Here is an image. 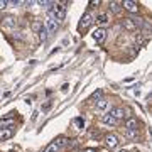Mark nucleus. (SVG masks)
Listing matches in <instances>:
<instances>
[{"mask_svg": "<svg viewBox=\"0 0 152 152\" xmlns=\"http://www.w3.org/2000/svg\"><path fill=\"white\" fill-rule=\"evenodd\" d=\"M66 2H63V4H53V7L49 9V17L51 19H54L56 22H61L64 20L66 17Z\"/></svg>", "mask_w": 152, "mask_h": 152, "instance_id": "nucleus-1", "label": "nucleus"}, {"mask_svg": "<svg viewBox=\"0 0 152 152\" xmlns=\"http://www.w3.org/2000/svg\"><path fill=\"white\" fill-rule=\"evenodd\" d=\"M91 22H93V15L90 14V12H86V14L81 17V22H80L78 29H80V31H85V29H88L90 26H91Z\"/></svg>", "mask_w": 152, "mask_h": 152, "instance_id": "nucleus-2", "label": "nucleus"}, {"mask_svg": "<svg viewBox=\"0 0 152 152\" xmlns=\"http://www.w3.org/2000/svg\"><path fill=\"white\" fill-rule=\"evenodd\" d=\"M122 27L125 29V31H129V32H134V31H137V24H135V20L134 19H124L122 20Z\"/></svg>", "mask_w": 152, "mask_h": 152, "instance_id": "nucleus-3", "label": "nucleus"}, {"mask_svg": "<svg viewBox=\"0 0 152 152\" xmlns=\"http://www.w3.org/2000/svg\"><path fill=\"white\" fill-rule=\"evenodd\" d=\"M122 7H124L127 12H130V14H135V12L139 10V5H137L135 2H130V0H125V2H122Z\"/></svg>", "mask_w": 152, "mask_h": 152, "instance_id": "nucleus-4", "label": "nucleus"}, {"mask_svg": "<svg viewBox=\"0 0 152 152\" xmlns=\"http://www.w3.org/2000/svg\"><path fill=\"white\" fill-rule=\"evenodd\" d=\"M105 37H107V31H105V29H102V27L96 29V31L93 32V39H95L96 42H103Z\"/></svg>", "mask_w": 152, "mask_h": 152, "instance_id": "nucleus-5", "label": "nucleus"}, {"mask_svg": "<svg viewBox=\"0 0 152 152\" xmlns=\"http://www.w3.org/2000/svg\"><path fill=\"white\" fill-rule=\"evenodd\" d=\"M105 144H107L110 149H113V147L118 145V139H117L113 134H108V135H105Z\"/></svg>", "mask_w": 152, "mask_h": 152, "instance_id": "nucleus-6", "label": "nucleus"}, {"mask_svg": "<svg viewBox=\"0 0 152 152\" xmlns=\"http://www.w3.org/2000/svg\"><path fill=\"white\" fill-rule=\"evenodd\" d=\"M46 31H48V34L49 32H54L56 29H58V22L54 20V19H51V17H48V20H46Z\"/></svg>", "mask_w": 152, "mask_h": 152, "instance_id": "nucleus-7", "label": "nucleus"}, {"mask_svg": "<svg viewBox=\"0 0 152 152\" xmlns=\"http://www.w3.org/2000/svg\"><path fill=\"white\" fill-rule=\"evenodd\" d=\"M108 113L112 115V117H113L115 120H120V118H124V117H125L124 108H120V107H117V108H113V110H110Z\"/></svg>", "mask_w": 152, "mask_h": 152, "instance_id": "nucleus-8", "label": "nucleus"}, {"mask_svg": "<svg viewBox=\"0 0 152 152\" xmlns=\"http://www.w3.org/2000/svg\"><path fill=\"white\" fill-rule=\"evenodd\" d=\"M14 135V130L12 129H0V140H7Z\"/></svg>", "mask_w": 152, "mask_h": 152, "instance_id": "nucleus-9", "label": "nucleus"}, {"mask_svg": "<svg viewBox=\"0 0 152 152\" xmlns=\"http://www.w3.org/2000/svg\"><path fill=\"white\" fill-rule=\"evenodd\" d=\"M53 144H54L58 149H59V147H66L68 145V139H66L64 135H59V137H56V140L53 142Z\"/></svg>", "mask_w": 152, "mask_h": 152, "instance_id": "nucleus-10", "label": "nucleus"}, {"mask_svg": "<svg viewBox=\"0 0 152 152\" xmlns=\"http://www.w3.org/2000/svg\"><path fill=\"white\" fill-rule=\"evenodd\" d=\"M125 129H127V130L137 129V118H134V117H129V118L125 120Z\"/></svg>", "mask_w": 152, "mask_h": 152, "instance_id": "nucleus-11", "label": "nucleus"}, {"mask_svg": "<svg viewBox=\"0 0 152 152\" xmlns=\"http://www.w3.org/2000/svg\"><path fill=\"white\" fill-rule=\"evenodd\" d=\"M102 122H103L105 125H117V122H118V120H115L110 113H105L103 117H102Z\"/></svg>", "mask_w": 152, "mask_h": 152, "instance_id": "nucleus-12", "label": "nucleus"}, {"mask_svg": "<svg viewBox=\"0 0 152 152\" xmlns=\"http://www.w3.org/2000/svg\"><path fill=\"white\" fill-rule=\"evenodd\" d=\"M108 107V100L107 98H100V100H96V108L98 110H105Z\"/></svg>", "mask_w": 152, "mask_h": 152, "instance_id": "nucleus-13", "label": "nucleus"}, {"mask_svg": "<svg viewBox=\"0 0 152 152\" xmlns=\"http://www.w3.org/2000/svg\"><path fill=\"white\" fill-rule=\"evenodd\" d=\"M110 9H112L113 14H120V10H122V4H120V2H110Z\"/></svg>", "mask_w": 152, "mask_h": 152, "instance_id": "nucleus-14", "label": "nucleus"}, {"mask_svg": "<svg viewBox=\"0 0 152 152\" xmlns=\"http://www.w3.org/2000/svg\"><path fill=\"white\" fill-rule=\"evenodd\" d=\"M4 24H5L7 27H15L17 26V22H15L14 17H5V19H4Z\"/></svg>", "mask_w": 152, "mask_h": 152, "instance_id": "nucleus-15", "label": "nucleus"}, {"mask_svg": "<svg viewBox=\"0 0 152 152\" xmlns=\"http://www.w3.org/2000/svg\"><path fill=\"white\" fill-rule=\"evenodd\" d=\"M48 31H46V27H42L41 29V31H39V39H41V41H42V42H46V41H48Z\"/></svg>", "mask_w": 152, "mask_h": 152, "instance_id": "nucleus-16", "label": "nucleus"}, {"mask_svg": "<svg viewBox=\"0 0 152 152\" xmlns=\"http://www.w3.org/2000/svg\"><path fill=\"white\" fill-rule=\"evenodd\" d=\"M75 125L80 129V130H81L83 127H85V120H83L81 117H76V118H75Z\"/></svg>", "mask_w": 152, "mask_h": 152, "instance_id": "nucleus-17", "label": "nucleus"}, {"mask_svg": "<svg viewBox=\"0 0 152 152\" xmlns=\"http://www.w3.org/2000/svg\"><path fill=\"white\" fill-rule=\"evenodd\" d=\"M42 27H44V24H42L41 20H36V22L32 24V31H36V32H39Z\"/></svg>", "mask_w": 152, "mask_h": 152, "instance_id": "nucleus-18", "label": "nucleus"}, {"mask_svg": "<svg viewBox=\"0 0 152 152\" xmlns=\"http://www.w3.org/2000/svg\"><path fill=\"white\" fill-rule=\"evenodd\" d=\"M96 20L100 22V24H107V22H108V15H107V14H100V15L96 17Z\"/></svg>", "mask_w": 152, "mask_h": 152, "instance_id": "nucleus-19", "label": "nucleus"}, {"mask_svg": "<svg viewBox=\"0 0 152 152\" xmlns=\"http://www.w3.org/2000/svg\"><path fill=\"white\" fill-rule=\"evenodd\" d=\"M147 39L142 36V34H137V39H135V42H137V46H142V44L145 42Z\"/></svg>", "mask_w": 152, "mask_h": 152, "instance_id": "nucleus-20", "label": "nucleus"}, {"mask_svg": "<svg viewBox=\"0 0 152 152\" xmlns=\"http://www.w3.org/2000/svg\"><path fill=\"white\" fill-rule=\"evenodd\" d=\"M91 98L93 100H100V98H103V91H102V90H96V91L91 95Z\"/></svg>", "mask_w": 152, "mask_h": 152, "instance_id": "nucleus-21", "label": "nucleus"}, {"mask_svg": "<svg viewBox=\"0 0 152 152\" xmlns=\"http://www.w3.org/2000/svg\"><path fill=\"white\" fill-rule=\"evenodd\" d=\"M59 151V149H58V147L54 145V144H49L48 147H46V149H44V152H58Z\"/></svg>", "mask_w": 152, "mask_h": 152, "instance_id": "nucleus-22", "label": "nucleus"}, {"mask_svg": "<svg viewBox=\"0 0 152 152\" xmlns=\"http://www.w3.org/2000/svg\"><path fill=\"white\" fill-rule=\"evenodd\" d=\"M137 134H139V130H137V129H132V130H127V137H130V139H134V137H137Z\"/></svg>", "mask_w": 152, "mask_h": 152, "instance_id": "nucleus-23", "label": "nucleus"}, {"mask_svg": "<svg viewBox=\"0 0 152 152\" xmlns=\"http://www.w3.org/2000/svg\"><path fill=\"white\" fill-rule=\"evenodd\" d=\"M51 107H53V103H51V102H46V103L41 107V110H42V112H48V110H51Z\"/></svg>", "mask_w": 152, "mask_h": 152, "instance_id": "nucleus-24", "label": "nucleus"}, {"mask_svg": "<svg viewBox=\"0 0 152 152\" xmlns=\"http://www.w3.org/2000/svg\"><path fill=\"white\" fill-rule=\"evenodd\" d=\"M7 5H9V2H5V0H0V9H7Z\"/></svg>", "mask_w": 152, "mask_h": 152, "instance_id": "nucleus-25", "label": "nucleus"}, {"mask_svg": "<svg viewBox=\"0 0 152 152\" xmlns=\"http://www.w3.org/2000/svg\"><path fill=\"white\" fill-rule=\"evenodd\" d=\"M85 152H95V151H93V149H88V151H85Z\"/></svg>", "mask_w": 152, "mask_h": 152, "instance_id": "nucleus-26", "label": "nucleus"}, {"mask_svg": "<svg viewBox=\"0 0 152 152\" xmlns=\"http://www.w3.org/2000/svg\"><path fill=\"white\" fill-rule=\"evenodd\" d=\"M120 152H127V151H120Z\"/></svg>", "mask_w": 152, "mask_h": 152, "instance_id": "nucleus-27", "label": "nucleus"}]
</instances>
